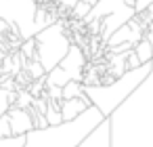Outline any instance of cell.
<instances>
[{
	"instance_id": "cell-1",
	"label": "cell",
	"mask_w": 153,
	"mask_h": 147,
	"mask_svg": "<svg viewBox=\"0 0 153 147\" xmlns=\"http://www.w3.org/2000/svg\"><path fill=\"white\" fill-rule=\"evenodd\" d=\"M107 120L111 147H153V72Z\"/></svg>"
},
{
	"instance_id": "cell-2",
	"label": "cell",
	"mask_w": 153,
	"mask_h": 147,
	"mask_svg": "<svg viewBox=\"0 0 153 147\" xmlns=\"http://www.w3.org/2000/svg\"><path fill=\"white\" fill-rule=\"evenodd\" d=\"M107 118L97 107H90L76 122L53 126V128H46V130H34L32 134H27L25 147H78Z\"/></svg>"
},
{
	"instance_id": "cell-3",
	"label": "cell",
	"mask_w": 153,
	"mask_h": 147,
	"mask_svg": "<svg viewBox=\"0 0 153 147\" xmlns=\"http://www.w3.org/2000/svg\"><path fill=\"white\" fill-rule=\"evenodd\" d=\"M151 72H153V63L124 74L111 86H86V97L105 118H109L117 107H122L136 93V88L151 76Z\"/></svg>"
},
{
	"instance_id": "cell-4",
	"label": "cell",
	"mask_w": 153,
	"mask_h": 147,
	"mask_svg": "<svg viewBox=\"0 0 153 147\" xmlns=\"http://www.w3.org/2000/svg\"><path fill=\"white\" fill-rule=\"evenodd\" d=\"M36 61H40L48 72H53L55 67L61 65V61L67 57L69 49H71V32H69V21L59 19L55 25L46 28L44 32H40L36 36Z\"/></svg>"
},
{
	"instance_id": "cell-5",
	"label": "cell",
	"mask_w": 153,
	"mask_h": 147,
	"mask_svg": "<svg viewBox=\"0 0 153 147\" xmlns=\"http://www.w3.org/2000/svg\"><path fill=\"white\" fill-rule=\"evenodd\" d=\"M36 13L38 9L34 0H0V19L19 30L23 40L36 38L40 34L36 28Z\"/></svg>"
},
{
	"instance_id": "cell-6",
	"label": "cell",
	"mask_w": 153,
	"mask_h": 147,
	"mask_svg": "<svg viewBox=\"0 0 153 147\" xmlns=\"http://www.w3.org/2000/svg\"><path fill=\"white\" fill-rule=\"evenodd\" d=\"M61 69H65V74L74 80V82H82L84 84V69H86V55L78 44H71L67 57L61 61L59 65Z\"/></svg>"
},
{
	"instance_id": "cell-7",
	"label": "cell",
	"mask_w": 153,
	"mask_h": 147,
	"mask_svg": "<svg viewBox=\"0 0 153 147\" xmlns=\"http://www.w3.org/2000/svg\"><path fill=\"white\" fill-rule=\"evenodd\" d=\"M143 38H145L143 28L138 25V21H136V19H132V21H130V23H126L122 30H117V32L109 38V42H107L105 46H120V44H126V42H132V44L136 46Z\"/></svg>"
},
{
	"instance_id": "cell-8",
	"label": "cell",
	"mask_w": 153,
	"mask_h": 147,
	"mask_svg": "<svg viewBox=\"0 0 153 147\" xmlns=\"http://www.w3.org/2000/svg\"><path fill=\"white\" fill-rule=\"evenodd\" d=\"M9 118H11V126H13V134L15 137H27L36 130L34 118L30 116L27 109H19V107H11L9 109Z\"/></svg>"
},
{
	"instance_id": "cell-9",
	"label": "cell",
	"mask_w": 153,
	"mask_h": 147,
	"mask_svg": "<svg viewBox=\"0 0 153 147\" xmlns=\"http://www.w3.org/2000/svg\"><path fill=\"white\" fill-rule=\"evenodd\" d=\"M90 107H94L92 103H90V99L84 95V97H80V99H69V101H63L61 103V113H63V122L65 124H69V122H76V120H80Z\"/></svg>"
},
{
	"instance_id": "cell-10",
	"label": "cell",
	"mask_w": 153,
	"mask_h": 147,
	"mask_svg": "<svg viewBox=\"0 0 153 147\" xmlns=\"http://www.w3.org/2000/svg\"><path fill=\"white\" fill-rule=\"evenodd\" d=\"M78 147H111V124H109V120L101 122Z\"/></svg>"
},
{
	"instance_id": "cell-11",
	"label": "cell",
	"mask_w": 153,
	"mask_h": 147,
	"mask_svg": "<svg viewBox=\"0 0 153 147\" xmlns=\"http://www.w3.org/2000/svg\"><path fill=\"white\" fill-rule=\"evenodd\" d=\"M69 82H74L67 74H65V69H61V67H55L53 72H48L46 74V86H59V88H65Z\"/></svg>"
},
{
	"instance_id": "cell-12",
	"label": "cell",
	"mask_w": 153,
	"mask_h": 147,
	"mask_svg": "<svg viewBox=\"0 0 153 147\" xmlns=\"http://www.w3.org/2000/svg\"><path fill=\"white\" fill-rule=\"evenodd\" d=\"M136 55H138V59H140V63L143 65H149V63H153V49H151V44H149V40L147 38H143L138 44H136Z\"/></svg>"
},
{
	"instance_id": "cell-13",
	"label": "cell",
	"mask_w": 153,
	"mask_h": 147,
	"mask_svg": "<svg viewBox=\"0 0 153 147\" xmlns=\"http://www.w3.org/2000/svg\"><path fill=\"white\" fill-rule=\"evenodd\" d=\"M30 76H32V80L34 82H38V80H44L46 78V69H44V65L40 63V61H32L30 65H27V69H25Z\"/></svg>"
},
{
	"instance_id": "cell-14",
	"label": "cell",
	"mask_w": 153,
	"mask_h": 147,
	"mask_svg": "<svg viewBox=\"0 0 153 147\" xmlns=\"http://www.w3.org/2000/svg\"><path fill=\"white\" fill-rule=\"evenodd\" d=\"M36 53H38V46H36V38H30L21 44V55L27 59V61H36Z\"/></svg>"
},
{
	"instance_id": "cell-15",
	"label": "cell",
	"mask_w": 153,
	"mask_h": 147,
	"mask_svg": "<svg viewBox=\"0 0 153 147\" xmlns=\"http://www.w3.org/2000/svg\"><path fill=\"white\" fill-rule=\"evenodd\" d=\"M13 126H11V118L9 113L0 118V139H13Z\"/></svg>"
},
{
	"instance_id": "cell-16",
	"label": "cell",
	"mask_w": 153,
	"mask_h": 147,
	"mask_svg": "<svg viewBox=\"0 0 153 147\" xmlns=\"http://www.w3.org/2000/svg\"><path fill=\"white\" fill-rule=\"evenodd\" d=\"M27 137H13V139H0V147H25Z\"/></svg>"
},
{
	"instance_id": "cell-17",
	"label": "cell",
	"mask_w": 153,
	"mask_h": 147,
	"mask_svg": "<svg viewBox=\"0 0 153 147\" xmlns=\"http://www.w3.org/2000/svg\"><path fill=\"white\" fill-rule=\"evenodd\" d=\"M138 67H143V63H140L136 51H130V53H128V72H134V69H138Z\"/></svg>"
},
{
	"instance_id": "cell-18",
	"label": "cell",
	"mask_w": 153,
	"mask_h": 147,
	"mask_svg": "<svg viewBox=\"0 0 153 147\" xmlns=\"http://www.w3.org/2000/svg\"><path fill=\"white\" fill-rule=\"evenodd\" d=\"M57 2H59L61 7H67V9L71 11L78 2H88V4H92V7H97V4L101 2V0H57Z\"/></svg>"
},
{
	"instance_id": "cell-19",
	"label": "cell",
	"mask_w": 153,
	"mask_h": 147,
	"mask_svg": "<svg viewBox=\"0 0 153 147\" xmlns=\"http://www.w3.org/2000/svg\"><path fill=\"white\" fill-rule=\"evenodd\" d=\"M7 55H9V53H7L2 46H0V67H2V63H4V59H7Z\"/></svg>"
},
{
	"instance_id": "cell-20",
	"label": "cell",
	"mask_w": 153,
	"mask_h": 147,
	"mask_svg": "<svg viewBox=\"0 0 153 147\" xmlns=\"http://www.w3.org/2000/svg\"><path fill=\"white\" fill-rule=\"evenodd\" d=\"M145 38L149 40V44H151V49H153V32H147V34H145Z\"/></svg>"
},
{
	"instance_id": "cell-21",
	"label": "cell",
	"mask_w": 153,
	"mask_h": 147,
	"mask_svg": "<svg viewBox=\"0 0 153 147\" xmlns=\"http://www.w3.org/2000/svg\"><path fill=\"white\" fill-rule=\"evenodd\" d=\"M149 32H153V23H151V25H149Z\"/></svg>"
}]
</instances>
